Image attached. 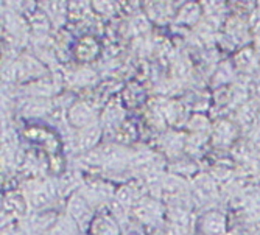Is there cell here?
I'll return each instance as SVG.
<instances>
[{"mask_svg": "<svg viewBox=\"0 0 260 235\" xmlns=\"http://www.w3.org/2000/svg\"><path fill=\"white\" fill-rule=\"evenodd\" d=\"M201 229L206 235H223L226 229L224 217L220 212H209L203 217Z\"/></svg>", "mask_w": 260, "mask_h": 235, "instance_id": "obj_1", "label": "cell"}, {"mask_svg": "<svg viewBox=\"0 0 260 235\" xmlns=\"http://www.w3.org/2000/svg\"><path fill=\"white\" fill-rule=\"evenodd\" d=\"M84 196L87 199H97V201H103L108 199L111 196V187L105 185L102 182H92L86 187Z\"/></svg>", "mask_w": 260, "mask_h": 235, "instance_id": "obj_9", "label": "cell"}, {"mask_svg": "<svg viewBox=\"0 0 260 235\" xmlns=\"http://www.w3.org/2000/svg\"><path fill=\"white\" fill-rule=\"evenodd\" d=\"M232 134H234L232 125H229V123H226V122L220 123V126L217 128V137L221 140L223 144H228V142H229L231 137H232Z\"/></svg>", "mask_w": 260, "mask_h": 235, "instance_id": "obj_14", "label": "cell"}, {"mask_svg": "<svg viewBox=\"0 0 260 235\" xmlns=\"http://www.w3.org/2000/svg\"><path fill=\"white\" fill-rule=\"evenodd\" d=\"M69 115H70V122H72L74 125H77V126H83V128H89V123L93 119L92 111L84 103L75 105L72 109H70Z\"/></svg>", "mask_w": 260, "mask_h": 235, "instance_id": "obj_7", "label": "cell"}, {"mask_svg": "<svg viewBox=\"0 0 260 235\" xmlns=\"http://www.w3.org/2000/svg\"><path fill=\"white\" fill-rule=\"evenodd\" d=\"M255 235H260V229H258V230L255 232Z\"/></svg>", "mask_w": 260, "mask_h": 235, "instance_id": "obj_15", "label": "cell"}, {"mask_svg": "<svg viewBox=\"0 0 260 235\" xmlns=\"http://www.w3.org/2000/svg\"><path fill=\"white\" fill-rule=\"evenodd\" d=\"M75 223L70 217H61L53 226L50 235H75Z\"/></svg>", "mask_w": 260, "mask_h": 235, "instance_id": "obj_10", "label": "cell"}, {"mask_svg": "<svg viewBox=\"0 0 260 235\" xmlns=\"http://www.w3.org/2000/svg\"><path fill=\"white\" fill-rule=\"evenodd\" d=\"M92 235H119V227L111 217L100 215L92 221Z\"/></svg>", "mask_w": 260, "mask_h": 235, "instance_id": "obj_6", "label": "cell"}, {"mask_svg": "<svg viewBox=\"0 0 260 235\" xmlns=\"http://www.w3.org/2000/svg\"><path fill=\"white\" fill-rule=\"evenodd\" d=\"M95 159L105 165H120V163L128 160V154L119 147H105L102 151L97 153Z\"/></svg>", "mask_w": 260, "mask_h": 235, "instance_id": "obj_2", "label": "cell"}, {"mask_svg": "<svg viewBox=\"0 0 260 235\" xmlns=\"http://www.w3.org/2000/svg\"><path fill=\"white\" fill-rule=\"evenodd\" d=\"M69 214H70V218L74 221H78V223H86L89 218H90V210H89V206L86 203V199L83 196H78L75 195L69 203Z\"/></svg>", "mask_w": 260, "mask_h": 235, "instance_id": "obj_3", "label": "cell"}, {"mask_svg": "<svg viewBox=\"0 0 260 235\" xmlns=\"http://www.w3.org/2000/svg\"><path fill=\"white\" fill-rule=\"evenodd\" d=\"M99 136H100L99 128H93V126L84 128V131H83V134H81V137H80V145H81L83 148H86V150L90 148L93 144L97 142Z\"/></svg>", "mask_w": 260, "mask_h": 235, "instance_id": "obj_11", "label": "cell"}, {"mask_svg": "<svg viewBox=\"0 0 260 235\" xmlns=\"http://www.w3.org/2000/svg\"><path fill=\"white\" fill-rule=\"evenodd\" d=\"M136 215L145 223L156 221L160 217V209L159 204L151 201V199H142L140 203L136 204Z\"/></svg>", "mask_w": 260, "mask_h": 235, "instance_id": "obj_5", "label": "cell"}, {"mask_svg": "<svg viewBox=\"0 0 260 235\" xmlns=\"http://www.w3.org/2000/svg\"><path fill=\"white\" fill-rule=\"evenodd\" d=\"M117 199L122 206H129V204H134L137 201V192L133 187H122L117 193Z\"/></svg>", "mask_w": 260, "mask_h": 235, "instance_id": "obj_12", "label": "cell"}, {"mask_svg": "<svg viewBox=\"0 0 260 235\" xmlns=\"http://www.w3.org/2000/svg\"><path fill=\"white\" fill-rule=\"evenodd\" d=\"M157 235H160V233H157Z\"/></svg>", "mask_w": 260, "mask_h": 235, "instance_id": "obj_16", "label": "cell"}, {"mask_svg": "<svg viewBox=\"0 0 260 235\" xmlns=\"http://www.w3.org/2000/svg\"><path fill=\"white\" fill-rule=\"evenodd\" d=\"M5 209L7 212H10L11 215H17V217H22L27 214L28 210V203L25 201L22 195L19 193H11L7 196L5 199Z\"/></svg>", "mask_w": 260, "mask_h": 235, "instance_id": "obj_8", "label": "cell"}, {"mask_svg": "<svg viewBox=\"0 0 260 235\" xmlns=\"http://www.w3.org/2000/svg\"><path fill=\"white\" fill-rule=\"evenodd\" d=\"M193 190L200 199H214L217 196V187L210 176L200 175L193 181Z\"/></svg>", "mask_w": 260, "mask_h": 235, "instance_id": "obj_4", "label": "cell"}, {"mask_svg": "<svg viewBox=\"0 0 260 235\" xmlns=\"http://www.w3.org/2000/svg\"><path fill=\"white\" fill-rule=\"evenodd\" d=\"M198 14H200V8H198V5H195V4H187V5L182 8L181 14H179V20L192 23V22H195V20H197Z\"/></svg>", "mask_w": 260, "mask_h": 235, "instance_id": "obj_13", "label": "cell"}]
</instances>
